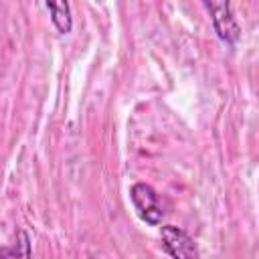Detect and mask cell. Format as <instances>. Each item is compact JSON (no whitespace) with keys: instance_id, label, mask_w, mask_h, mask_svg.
<instances>
[{"instance_id":"obj_1","label":"cell","mask_w":259,"mask_h":259,"mask_svg":"<svg viewBox=\"0 0 259 259\" xmlns=\"http://www.w3.org/2000/svg\"><path fill=\"white\" fill-rule=\"evenodd\" d=\"M206 12L210 14L212 20V28L217 32V36L227 42V45H235L241 36V28L233 16L231 10V0H202Z\"/></svg>"},{"instance_id":"obj_2","label":"cell","mask_w":259,"mask_h":259,"mask_svg":"<svg viewBox=\"0 0 259 259\" xmlns=\"http://www.w3.org/2000/svg\"><path fill=\"white\" fill-rule=\"evenodd\" d=\"M130 198L134 202V208L138 210L140 219L146 221L148 225H160L162 221V206H160V196L158 192L146 184V182H136L130 190Z\"/></svg>"},{"instance_id":"obj_3","label":"cell","mask_w":259,"mask_h":259,"mask_svg":"<svg viewBox=\"0 0 259 259\" xmlns=\"http://www.w3.org/2000/svg\"><path fill=\"white\" fill-rule=\"evenodd\" d=\"M162 245H164V251L174 259L198 257V249H196L192 237L186 231H182L174 225H164L162 227Z\"/></svg>"},{"instance_id":"obj_4","label":"cell","mask_w":259,"mask_h":259,"mask_svg":"<svg viewBox=\"0 0 259 259\" xmlns=\"http://www.w3.org/2000/svg\"><path fill=\"white\" fill-rule=\"evenodd\" d=\"M47 8L51 12V20L55 24V28L63 34L71 32L73 28V18H71V8L67 0H45Z\"/></svg>"}]
</instances>
